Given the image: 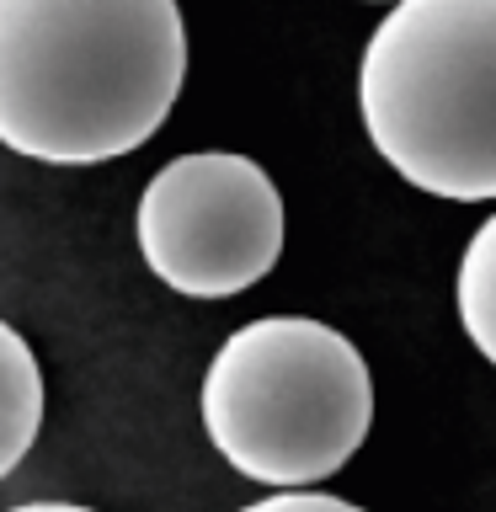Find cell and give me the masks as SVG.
Instances as JSON below:
<instances>
[{"instance_id":"2","label":"cell","mask_w":496,"mask_h":512,"mask_svg":"<svg viewBox=\"0 0 496 512\" xmlns=\"http://www.w3.org/2000/svg\"><path fill=\"white\" fill-rule=\"evenodd\" d=\"M358 118L400 182L496 198V0H400L358 59Z\"/></svg>"},{"instance_id":"1","label":"cell","mask_w":496,"mask_h":512,"mask_svg":"<svg viewBox=\"0 0 496 512\" xmlns=\"http://www.w3.org/2000/svg\"><path fill=\"white\" fill-rule=\"evenodd\" d=\"M187 80L176 0H0V144L43 166L134 155Z\"/></svg>"},{"instance_id":"8","label":"cell","mask_w":496,"mask_h":512,"mask_svg":"<svg viewBox=\"0 0 496 512\" xmlns=\"http://www.w3.org/2000/svg\"><path fill=\"white\" fill-rule=\"evenodd\" d=\"M6 512H96V507H80V502H22V507H6Z\"/></svg>"},{"instance_id":"9","label":"cell","mask_w":496,"mask_h":512,"mask_svg":"<svg viewBox=\"0 0 496 512\" xmlns=\"http://www.w3.org/2000/svg\"><path fill=\"white\" fill-rule=\"evenodd\" d=\"M368 6H400V0H368Z\"/></svg>"},{"instance_id":"5","label":"cell","mask_w":496,"mask_h":512,"mask_svg":"<svg viewBox=\"0 0 496 512\" xmlns=\"http://www.w3.org/2000/svg\"><path fill=\"white\" fill-rule=\"evenodd\" d=\"M43 427V368L27 336L0 315V480L27 459Z\"/></svg>"},{"instance_id":"3","label":"cell","mask_w":496,"mask_h":512,"mask_svg":"<svg viewBox=\"0 0 496 512\" xmlns=\"http://www.w3.org/2000/svg\"><path fill=\"white\" fill-rule=\"evenodd\" d=\"M198 411L235 475L267 491H310L363 448L374 374L358 342L326 320L262 315L208 358Z\"/></svg>"},{"instance_id":"4","label":"cell","mask_w":496,"mask_h":512,"mask_svg":"<svg viewBox=\"0 0 496 512\" xmlns=\"http://www.w3.org/2000/svg\"><path fill=\"white\" fill-rule=\"evenodd\" d=\"M139 256L182 299H235L283 256L288 214L278 182L235 150L166 160L134 208Z\"/></svg>"},{"instance_id":"6","label":"cell","mask_w":496,"mask_h":512,"mask_svg":"<svg viewBox=\"0 0 496 512\" xmlns=\"http://www.w3.org/2000/svg\"><path fill=\"white\" fill-rule=\"evenodd\" d=\"M454 310H459V326L470 336V347L496 368V214L470 235V246L459 256Z\"/></svg>"},{"instance_id":"7","label":"cell","mask_w":496,"mask_h":512,"mask_svg":"<svg viewBox=\"0 0 496 512\" xmlns=\"http://www.w3.org/2000/svg\"><path fill=\"white\" fill-rule=\"evenodd\" d=\"M240 512H363V507L347 502V496H331V491H272Z\"/></svg>"}]
</instances>
